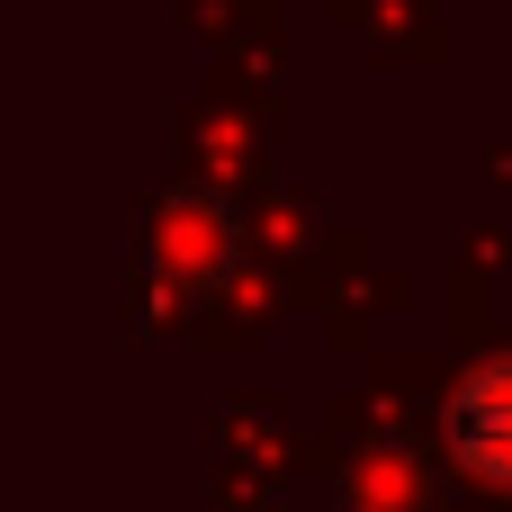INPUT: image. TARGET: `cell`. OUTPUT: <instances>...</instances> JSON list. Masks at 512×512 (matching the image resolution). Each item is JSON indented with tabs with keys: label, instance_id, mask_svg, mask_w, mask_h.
<instances>
[{
	"label": "cell",
	"instance_id": "6da1fadb",
	"mask_svg": "<svg viewBox=\"0 0 512 512\" xmlns=\"http://www.w3.org/2000/svg\"><path fill=\"white\" fill-rule=\"evenodd\" d=\"M450 450H459V468L468 477H486V486H512V360H486V369H468L459 387H450Z\"/></svg>",
	"mask_w": 512,
	"mask_h": 512
}]
</instances>
